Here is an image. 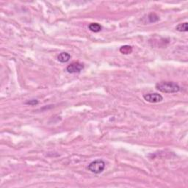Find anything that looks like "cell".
I'll return each mask as SVG.
<instances>
[{"label": "cell", "mask_w": 188, "mask_h": 188, "mask_svg": "<svg viewBox=\"0 0 188 188\" xmlns=\"http://www.w3.org/2000/svg\"><path fill=\"white\" fill-rule=\"evenodd\" d=\"M156 88L159 91L165 93H175L180 90V87L173 82L162 81L156 84Z\"/></svg>", "instance_id": "obj_1"}, {"label": "cell", "mask_w": 188, "mask_h": 188, "mask_svg": "<svg viewBox=\"0 0 188 188\" xmlns=\"http://www.w3.org/2000/svg\"><path fill=\"white\" fill-rule=\"evenodd\" d=\"M105 165V162L103 160H96L95 161H93L92 162H90L87 166V168L93 173L99 174V173H102L103 170H104Z\"/></svg>", "instance_id": "obj_2"}, {"label": "cell", "mask_w": 188, "mask_h": 188, "mask_svg": "<svg viewBox=\"0 0 188 188\" xmlns=\"http://www.w3.org/2000/svg\"><path fill=\"white\" fill-rule=\"evenodd\" d=\"M84 68V65L79 62H74L68 65L66 68L67 72L69 74H78Z\"/></svg>", "instance_id": "obj_3"}, {"label": "cell", "mask_w": 188, "mask_h": 188, "mask_svg": "<svg viewBox=\"0 0 188 188\" xmlns=\"http://www.w3.org/2000/svg\"><path fill=\"white\" fill-rule=\"evenodd\" d=\"M143 99L148 102L153 103V104L161 102L163 100V97L157 93H147V94L143 95Z\"/></svg>", "instance_id": "obj_4"}, {"label": "cell", "mask_w": 188, "mask_h": 188, "mask_svg": "<svg viewBox=\"0 0 188 188\" xmlns=\"http://www.w3.org/2000/svg\"><path fill=\"white\" fill-rule=\"evenodd\" d=\"M70 59H71V55L68 52H61L57 56L58 61L60 62H62V63L68 62Z\"/></svg>", "instance_id": "obj_5"}, {"label": "cell", "mask_w": 188, "mask_h": 188, "mask_svg": "<svg viewBox=\"0 0 188 188\" xmlns=\"http://www.w3.org/2000/svg\"><path fill=\"white\" fill-rule=\"evenodd\" d=\"M88 28L90 31L93 32V33H99L101 30L102 27L98 23H91V24H89Z\"/></svg>", "instance_id": "obj_6"}, {"label": "cell", "mask_w": 188, "mask_h": 188, "mask_svg": "<svg viewBox=\"0 0 188 188\" xmlns=\"http://www.w3.org/2000/svg\"><path fill=\"white\" fill-rule=\"evenodd\" d=\"M120 52L124 55H128V54L132 53V47L130 46H128V45H125V46H121L120 48Z\"/></svg>", "instance_id": "obj_7"}, {"label": "cell", "mask_w": 188, "mask_h": 188, "mask_svg": "<svg viewBox=\"0 0 188 188\" xmlns=\"http://www.w3.org/2000/svg\"><path fill=\"white\" fill-rule=\"evenodd\" d=\"M176 30L179 32H187L188 27H187V22L182 23V24H179L176 27Z\"/></svg>", "instance_id": "obj_8"}, {"label": "cell", "mask_w": 188, "mask_h": 188, "mask_svg": "<svg viewBox=\"0 0 188 188\" xmlns=\"http://www.w3.org/2000/svg\"><path fill=\"white\" fill-rule=\"evenodd\" d=\"M148 20H149V22L151 23H154L156 21H157L159 20V16L156 15L155 13H151L148 15Z\"/></svg>", "instance_id": "obj_9"}, {"label": "cell", "mask_w": 188, "mask_h": 188, "mask_svg": "<svg viewBox=\"0 0 188 188\" xmlns=\"http://www.w3.org/2000/svg\"><path fill=\"white\" fill-rule=\"evenodd\" d=\"M38 103H39L37 99H32V100H30V101H27V102H26V104L34 106V105H36V104H38Z\"/></svg>", "instance_id": "obj_10"}]
</instances>
